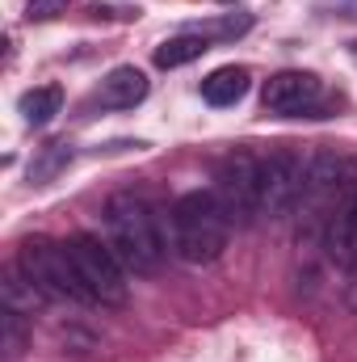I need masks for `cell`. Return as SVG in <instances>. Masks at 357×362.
<instances>
[{
  "label": "cell",
  "mask_w": 357,
  "mask_h": 362,
  "mask_svg": "<svg viewBox=\"0 0 357 362\" xmlns=\"http://www.w3.org/2000/svg\"><path fill=\"white\" fill-rule=\"evenodd\" d=\"M105 240L131 274H156L173 249V228H164L160 211L139 194H109L105 198Z\"/></svg>",
  "instance_id": "1"
},
{
  "label": "cell",
  "mask_w": 357,
  "mask_h": 362,
  "mask_svg": "<svg viewBox=\"0 0 357 362\" xmlns=\"http://www.w3.org/2000/svg\"><path fill=\"white\" fill-rule=\"evenodd\" d=\"M214 194L236 223H253L261 215V160L253 152H227L214 169Z\"/></svg>",
  "instance_id": "5"
},
{
  "label": "cell",
  "mask_w": 357,
  "mask_h": 362,
  "mask_svg": "<svg viewBox=\"0 0 357 362\" xmlns=\"http://www.w3.org/2000/svg\"><path fill=\"white\" fill-rule=\"evenodd\" d=\"M63 245H68V253H72V262H76V270H80V278H85V286H89V295L97 303H109V308L126 303V266L118 262L109 240H101L92 232H76Z\"/></svg>",
  "instance_id": "4"
},
{
  "label": "cell",
  "mask_w": 357,
  "mask_h": 362,
  "mask_svg": "<svg viewBox=\"0 0 357 362\" xmlns=\"http://www.w3.org/2000/svg\"><path fill=\"white\" fill-rule=\"evenodd\" d=\"M147 76L135 68V64H122V68H114V72H105L101 76V85H97V101L105 105V110H135L143 97H147Z\"/></svg>",
  "instance_id": "8"
},
{
  "label": "cell",
  "mask_w": 357,
  "mask_h": 362,
  "mask_svg": "<svg viewBox=\"0 0 357 362\" xmlns=\"http://www.w3.org/2000/svg\"><path fill=\"white\" fill-rule=\"evenodd\" d=\"M38 299H42V295L34 291V282L17 270V266L4 274V308H13V312H25V308H34Z\"/></svg>",
  "instance_id": "16"
},
{
  "label": "cell",
  "mask_w": 357,
  "mask_h": 362,
  "mask_svg": "<svg viewBox=\"0 0 357 362\" xmlns=\"http://www.w3.org/2000/svg\"><path fill=\"white\" fill-rule=\"evenodd\" d=\"M328 257L337 266H357V189H349V198L328 219Z\"/></svg>",
  "instance_id": "9"
},
{
  "label": "cell",
  "mask_w": 357,
  "mask_h": 362,
  "mask_svg": "<svg viewBox=\"0 0 357 362\" xmlns=\"http://www.w3.org/2000/svg\"><path fill=\"white\" fill-rule=\"evenodd\" d=\"M227 4H236V0H227Z\"/></svg>",
  "instance_id": "19"
},
{
  "label": "cell",
  "mask_w": 357,
  "mask_h": 362,
  "mask_svg": "<svg viewBox=\"0 0 357 362\" xmlns=\"http://www.w3.org/2000/svg\"><path fill=\"white\" fill-rule=\"evenodd\" d=\"M17 110H21L25 127H47V122H55V114L63 110V89H59V85H38V89L21 93Z\"/></svg>",
  "instance_id": "12"
},
{
  "label": "cell",
  "mask_w": 357,
  "mask_h": 362,
  "mask_svg": "<svg viewBox=\"0 0 357 362\" xmlns=\"http://www.w3.org/2000/svg\"><path fill=\"white\" fill-rule=\"evenodd\" d=\"M307 189V156L277 144L261 160V215H282L290 211Z\"/></svg>",
  "instance_id": "6"
},
{
  "label": "cell",
  "mask_w": 357,
  "mask_h": 362,
  "mask_svg": "<svg viewBox=\"0 0 357 362\" xmlns=\"http://www.w3.org/2000/svg\"><path fill=\"white\" fill-rule=\"evenodd\" d=\"M253 30V13H223V17H210V21H198L189 25V34H202L206 42H236Z\"/></svg>",
  "instance_id": "14"
},
{
  "label": "cell",
  "mask_w": 357,
  "mask_h": 362,
  "mask_svg": "<svg viewBox=\"0 0 357 362\" xmlns=\"http://www.w3.org/2000/svg\"><path fill=\"white\" fill-rule=\"evenodd\" d=\"M17 270L34 282V291L42 299H55V303H97L89 295V286H85V278H80V270H76V262H72V253H68V245L34 236V240L21 245Z\"/></svg>",
  "instance_id": "3"
},
{
  "label": "cell",
  "mask_w": 357,
  "mask_h": 362,
  "mask_svg": "<svg viewBox=\"0 0 357 362\" xmlns=\"http://www.w3.org/2000/svg\"><path fill=\"white\" fill-rule=\"evenodd\" d=\"M248 85H253V72L240 68V64H227V68H214V72L202 81V97L223 110V105L244 101V97H248Z\"/></svg>",
  "instance_id": "10"
},
{
  "label": "cell",
  "mask_w": 357,
  "mask_h": 362,
  "mask_svg": "<svg viewBox=\"0 0 357 362\" xmlns=\"http://www.w3.org/2000/svg\"><path fill=\"white\" fill-rule=\"evenodd\" d=\"M173 228V253L189 266H210L223 257L227 240H231V215L223 211L214 189H189L173 202L169 215Z\"/></svg>",
  "instance_id": "2"
},
{
  "label": "cell",
  "mask_w": 357,
  "mask_h": 362,
  "mask_svg": "<svg viewBox=\"0 0 357 362\" xmlns=\"http://www.w3.org/2000/svg\"><path fill=\"white\" fill-rule=\"evenodd\" d=\"M345 156L341 152H332V148H320V152H311L307 156V189H303V198H324V194H332L341 181H345Z\"/></svg>",
  "instance_id": "11"
},
{
  "label": "cell",
  "mask_w": 357,
  "mask_h": 362,
  "mask_svg": "<svg viewBox=\"0 0 357 362\" xmlns=\"http://www.w3.org/2000/svg\"><path fill=\"white\" fill-rule=\"evenodd\" d=\"M72 156H76V152H72V144H51V148H42V156L30 165V181H34V185L55 181L68 165H72Z\"/></svg>",
  "instance_id": "15"
},
{
  "label": "cell",
  "mask_w": 357,
  "mask_h": 362,
  "mask_svg": "<svg viewBox=\"0 0 357 362\" xmlns=\"http://www.w3.org/2000/svg\"><path fill=\"white\" fill-rule=\"evenodd\" d=\"M332 8H341V17L357 21V0H332Z\"/></svg>",
  "instance_id": "18"
},
{
  "label": "cell",
  "mask_w": 357,
  "mask_h": 362,
  "mask_svg": "<svg viewBox=\"0 0 357 362\" xmlns=\"http://www.w3.org/2000/svg\"><path fill=\"white\" fill-rule=\"evenodd\" d=\"M210 51V42L202 38V34H177V38H164L160 47H156V68H164V72H173V68H185V64H193V59H202Z\"/></svg>",
  "instance_id": "13"
},
{
  "label": "cell",
  "mask_w": 357,
  "mask_h": 362,
  "mask_svg": "<svg viewBox=\"0 0 357 362\" xmlns=\"http://www.w3.org/2000/svg\"><path fill=\"white\" fill-rule=\"evenodd\" d=\"M320 97H324L320 76H315V72H298V68H286V72L269 76L265 93H261L265 110H269V114H277V118H298V114H311V110L320 105Z\"/></svg>",
  "instance_id": "7"
},
{
  "label": "cell",
  "mask_w": 357,
  "mask_h": 362,
  "mask_svg": "<svg viewBox=\"0 0 357 362\" xmlns=\"http://www.w3.org/2000/svg\"><path fill=\"white\" fill-rule=\"evenodd\" d=\"M72 0H25V21H55L68 13Z\"/></svg>",
  "instance_id": "17"
}]
</instances>
